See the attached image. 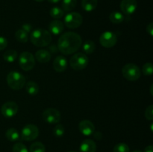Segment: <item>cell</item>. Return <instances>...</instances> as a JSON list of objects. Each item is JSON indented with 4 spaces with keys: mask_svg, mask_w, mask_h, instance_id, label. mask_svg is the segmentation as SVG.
Instances as JSON below:
<instances>
[{
    "mask_svg": "<svg viewBox=\"0 0 153 152\" xmlns=\"http://www.w3.org/2000/svg\"><path fill=\"white\" fill-rule=\"evenodd\" d=\"M82 40L79 34L66 32L61 36L58 41V48L65 55H70L77 52L82 46Z\"/></svg>",
    "mask_w": 153,
    "mask_h": 152,
    "instance_id": "1",
    "label": "cell"
},
{
    "mask_svg": "<svg viewBox=\"0 0 153 152\" xmlns=\"http://www.w3.org/2000/svg\"><path fill=\"white\" fill-rule=\"evenodd\" d=\"M31 42L37 47H45L50 44L52 37L50 32L43 28H36L31 33Z\"/></svg>",
    "mask_w": 153,
    "mask_h": 152,
    "instance_id": "2",
    "label": "cell"
},
{
    "mask_svg": "<svg viewBox=\"0 0 153 152\" xmlns=\"http://www.w3.org/2000/svg\"><path fill=\"white\" fill-rule=\"evenodd\" d=\"M7 83L13 90H19L25 86V77L19 72L12 71L7 74Z\"/></svg>",
    "mask_w": 153,
    "mask_h": 152,
    "instance_id": "3",
    "label": "cell"
},
{
    "mask_svg": "<svg viewBox=\"0 0 153 152\" xmlns=\"http://www.w3.org/2000/svg\"><path fill=\"white\" fill-rule=\"evenodd\" d=\"M123 76L126 80L135 81L140 77V69L134 63H127L122 69Z\"/></svg>",
    "mask_w": 153,
    "mask_h": 152,
    "instance_id": "4",
    "label": "cell"
},
{
    "mask_svg": "<svg viewBox=\"0 0 153 152\" xmlns=\"http://www.w3.org/2000/svg\"><path fill=\"white\" fill-rule=\"evenodd\" d=\"M88 64V58L84 53H76L70 58V65L76 71L83 70Z\"/></svg>",
    "mask_w": 153,
    "mask_h": 152,
    "instance_id": "5",
    "label": "cell"
},
{
    "mask_svg": "<svg viewBox=\"0 0 153 152\" xmlns=\"http://www.w3.org/2000/svg\"><path fill=\"white\" fill-rule=\"evenodd\" d=\"M19 64L22 70L30 71L35 66V58L30 52H23L19 57Z\"/></svg>",
    "mask_w": 153,
    "mask_h": 152,
    "instance_id": "6",
    "label": "cell"
},
{
    "mask_svg": "<svg viewBox=\"0 0 153 152\" xmlns=\"http://www.w3.org/2000/svg\"><path fill=\"white\" fill-rule=\"evenodd\" d=\"M83 18L82 15L77 12H71L67 13L64 17V25L68 28L75 29L82 25Z\"/></svg>",
    "mask_w": 153,
    "mask_h": 152,
    "instance_id": "7",
    "label": "cell"
},
{
    "mask_svg": "<svg viewBox=\"0 0 153 152\" xmlns=\"http://www.w3.org/2000/svg\"><path fill=\"white\" fill-rule=\"evenodd\" d=\"M39 135V129L36 125L28 124L21 131L20 138L25 141H32Z\"/></svg>",
    "mask_w": 153,
    "mask_h": 152,
    "instance_id": "8",
    "label": "cell"
},
{
    "mask_svg": "<svg viewBox=\"0 0 153 152\" xmlns=\"http://www.w3.org/2000/svg\"><path fill=\"white\" fill-rule=\"evenodd\" d=\"M42 117L46 123L58 124L61 121V113L55 108H48L43 112Z\"/></svg>",
    "mask_w": 153,
    "mask_h": 152,
    "instance_id": "9",
    "label": "cell"
},
{
    "mask_svg": "<svg viewBox=\"0 0 153 152\" xmlns=\"http://www.w3.org/2000/svg\"><path fill=\"white\" fill-rule=\"evenodd\" d=\"M117 42V35L112 31H105L100 35V43L103 47L105 48H112L116 45Z\"/></svg>",
    "mask_w": 153,
    "mask_h": 152,
    "instance_id": "10",
    "label": "cell"
},
{
    "mask_svg": "<svg viewBox=\"0 0 153 152\" xmlns=\"http://www.w3.org/2000/svg\"><path fill=\"white\" fill-rule=\"evenodd\" d=\"M1 114L7 119L13 117L18 112V105L14 101H7L4 103L1 109Z\"/></svg>",
    "mask_w": 153,
    "mask_h": 152,
    "instance_id": "11",
    "label": "cell"
},
{
    "mask_svg": "<svg viewBox=\"0 0 153 152\" xmlns=\"http://www.w3.org/2000/svg\"><path fill=\"white\" fill-rule=\"evenodd\" d=\"M137 7L136 0H122L120 3V9L125 14L131 15L135 12Z\"/></svg>",
    "mask_w": 153,
    "mask_h": 152,
    "instance_id": "12",
    "label": "cell"
},
{
    "mask_svg": "<svg viewBox=\"0 0 153 152\" xmlns=\"http://www.w3.org/2000/svg\"><path fill=\"white\" fill-rule=\"evenodd\" d=\"M79 128L80 132L84 136H87V137L93 135V134L95 131V126L93 124V122H91L89 120H83L80 122Z\"/></svg>",
    "mask_w": 153,
    "mask_h": 152,
    "instance_id": "13",
    "label": "cell"
},
{
    "mask_svg": "<svg viewBox=\"0 0 153 152\" xmlns=\"http://www.w3.org/2000/svg\"><path fill=\"white\" fill-rule=\"evenodd\" d=\"M68 63L67 60L64 56H57L53 61L54 69L58 72H64L67 69Z\"/></svg>",
    "mask_w": 153,
    "mask_h": 152,
    "instance_id": "14",
    "label": "cell"
},
{
    "mask_svg": "<svg viewBox=\"0 0 153 152\" xmlns=\"http://www.w3.org/2000/svg\"><path fill=\"white\" fill-rule=\"evenodd\" d=\"M64 23L58 19L52 21L49 25L50 34H54V35H59L64 31Z\"/></svg>",
    "mask_w": 153,
    "mask_h": 152,
    "instance_id": "15",
    "label": "cell"
},
{
    "mask_svg": "<svg viewBox=\"0 0 153 152\" xmlns=\"http://www.w3.org/2000/svg\"><path fill=\"white\" fill-rule=\"evenodd\" d=\"M80 152H96L97 145L92 139H85L80 145Z\"/></svg>",
    "mask_w": 153,
    "mask_h": 152,
    "instance_id": "16",
    "label": "cell"
},
{
    "mask_svg": "<svg viewBox=\"0 0 153 152\" xmlns=\"http://www.w3.org/2000/svg\"><path fill=\"white\" fill-rule=\"evenodd\" d=\"M35 58L38 62L46 63L51 60V54L46 49H40L35 53Z\"/></svg>",
    "mask_w": 153,
    "mask_h": 152,
    "instance_id": "17",
    "label": "cell"
},
{
    "mask_svg": "<svg viewBox=\"0 0 153 152\" xmlns=\"http://www.w3.org/2000/svg\"><path fill=\"white\" fill-rule=\"evenodd\" d=\"M82 7L87 12H91L95 10L98 4V0H82Z\"/></svg>",
    "mask_w": 153,
    "mask_h": 152,
    "instance_id": "18",
    "label": "cell"
},
{
    "mask_svg": "<svg viewBox=\"0 0 153 152\" xmlns=\"http://www.w3.org/2000/svg\"><path fill=\"white\" fill-rule=\"evenodd\" d=\"M25 90L30 95H36L39 92V86L36 82L30 81L25 83Z\"/></svg>",
    "mask_w": 153,
    "mask_h": 152,
    "instance_id": "19",
    "label": "cell"
},
{
    "mask_svg": "<svg viewBox=\"0 0 153 152\" xmlns=\"http://www.w3.org/2000/svg\"><path fill=\"white\" fill-rule=\"evenodd\" d=\"M5 136L6 138L10 142H16L20 138V135H19L18 131L16 128H9L8 130H7L5 133Z\"/></svg>",
    "mask_w": 153,
    "mask_h": 152,
    "instance_id": "20",
    "label": "cell"
},
{
    "mask_svg": "<svg viewBox=\"0 0 153 152\" xmlns=\"http://www.w3.org/2000/svg\"><path fill=\"white\" fill-rule=\"evenodd\" d=\"M110 21L114 24L121 23L124 20V16L122 13L119 11H113L109 15Z\"/></svg>",
    "mask_w": 153,
    "mask_h": 152,
    "instance_id": "21",
    "label": "cell"
},
{
    "mask_svg": "<svg viewBox=\"0 0 153 152\" xmlns=\"http://www.w3.org/2000/svg\"><path fill=\"white\" fill-rule=\"evenodd\" d=\"M3 58L6 62L13 63L16 61L17 58V52L13 49H10V50L6 51L3 55Z\"/></svg>",
    "mask_w": 153,
    "mask_h": 152,
    "instance_id": "22",
    "label": "cell"
},
{
    "mask_svg": "<svg viewBox=\"0 0 153 152\" xmlns=\"http://www.w3.org/2000/svg\"><path fill=\"white\" fill-rule=\"evenodd\" d=\"M15 38L18 42L22 43H25L28 41V33L24 31L22 29H19L15 33Z\"/></svg>",
    "mask_w": 153,
    "mask_h": 152,
    "instance_id": "23",
    "label": "cell"
},
{
    "mask_svg": "<svg viewBox=\"0 0 153 152\" xmlns=\"http://www.w3.org/2000/svg\"><path fill=\"white\" fill-rule=\"evenodd\" d=\"M82 49L86 54H92L96 49L95 43L91 40H87L82 46Z\"/></svg>",
    "mask_w": 153,
    "mask_h": 152,
    "instance_id": "24",
    "label": "cell"
},
{
    "mask_svg": "<svg viewBox=\"0 0 153 152\" xmlns=\"http://www.w3.org/2000/svg\"><path fill=\"white\" fill-rule=\"evenodd\" d=\"M76 3H77V0H63V10L70 11V10H73L76 6Z\"/></svg>",
    "mask_w": 153,
    "mask_h": 152,
    "instance_id": "25",
    "label": "cell"
},
{
    "mask_svg": "<svg viewBox=\"0 0 153 152\" xmlns=\"http://www.w3.org/2000/svg\"><path fill=\"white\" fill-rule=\"evenodd\" d=\"M50 16L55 19H59L64 16V12L63 9L60 8L59 7H53L50 10Z\"/></svg>",
    "mask_w": 153,
    "mask_h": 152,
    "instance_id": "26",
    "label": "cell"
},
{
    "mask_svg": "<svg viewBox=\"0 0 153 152\" xmlns=\"http://www.w3.org/2000/svg\"><path fill=\"white\" fill-rule=\"evenodd\" d=\"M30 152H46L44 145L40 142H35L30 146Z\"/></svg>",
    "mask_w": 153,
    "mask_h": 152,
    "instance_id": "27",
    "label": "cell"
},
{
    "mask_svg": "<svg viewBox=\"0 0 153 152\" xmlns=\"http://www.w3.org/2000/svg\"><path fill=\"white\" fill-rule=\"evenodd\" d=\"M113 152H129V147L126 143H118L114 148Z\"/></svg>",
    "mask_w": 153,
    "mask_h": 152,
    "instance_id": "28",
    "label": "cell"
},
{
    "mask_svg": "<svg viewBox=\"0 0 153 152\" xmlns=\"http://www.w3.org/2000/svg\"><path fill=\"white\" fill-rule=\"evenodd\" d=\"M64 127L61 124H57L53 129V134L56 137H61L64 134Z\"/></svg>",
    "mask_w": 153,
    "mask_h": 152,
    "instance_id": "29",
    "label": "cell"
},
{
    "mask_svg": "<svg viewBox=\"0 0 153 152\" xmlns=\"http://www.w3.org/2000/svg\"><path fill=\"white\" fill-rule=\"evenodd\" d=\"M142 72L146 76L152 75L153 72V67L152 63H146L142 67Z\"/></svg>",
    "mask_w": 153,
    "mask_h": 152,
    "instance_id": "30",
    "label": "cell"
},
{
    "mask_svg": "<svg viewBox=\"0 0 153 152\" xmlns=\"http://www.w3.org/2000/svg\"><path fill=\"white\" fill-rule=\"evenodd\" d=\"M13 152H28L26 146L22 142H17L13 146Z\"/></svg>",
    "mask_w": 153,
    "mask_h": 152,
    "instance_id": "31",
    "label": "cell"
},
{
    "mask_svg": "<svg viewBox=\"0 0 153 152\" xmlns=\"http://www.w3.org/2000/svg\"><path fill=\"white\" fill-rule=\"evenodd\" d=\"M145 117L148 120L152 121L153 119V106L149 105L145 111Z\"/></svg>",
    "mask_w": 153,
    "mask_h": 152,
    "instance_id": "32",
    "label": "cell"
},
{
    "mask_svg": "<svg viewBox=\"0 0 153 152\" xmlns=\"http://www.w3.org/2000/svg\"><path fill=\"white\" fill-rule=\"evenodd\" d=\"M7 46V40L5 37H0V51L5 49Z\"/></svg>",
    "mask_w": 153,
    "mask_h": 152,
    "instance_id": "33",
    "label": "cell"
},
{
    "mask_svg": "<svg viewBox=\"0 0 153 152\" xmlns=\"http://www.w3.org/2000/svg\"><path fill=\"white\" fill-rule=\"evenodd\" d=\"M21 29H22L24 31H25V32L28 33H28H29L30 31H31V26L29 25V24L25 23V24H23V25H22V28H21Z\"/></svg>",
    "mask_w": 153,
    "mask_h": 152,
    "instance_id": "34",
    "label": "cell"
},
{
    "mask_svg": "<svg viewBox=\"0 0 153 152\" xmlns=\"http://www.w3.org/2000/svg\"><path fill=\"white\" fill-rule=\"evenodd\" d=\"M146 31H147V33L150 36L153 35V23L152 22H150V23L147 25V27H146Z\"/></svg>",
    "mask_w": 153,
    "mask_h": 152,
    "instance_id": "35",
    "label": "cell"
},
{
    "mask_svg": "<svg viewBox=\"0 0 153 152\" xmlns=\"http://www.w3.org/2000/svg\"><path fill=\"white\" fill-rule=\"evenodd\" d=\"M93 135H94V137L97 140H100L102 139V134L100 132H98V131H97V132H95V131H94Z\"/></svg>",
    "mask_w": 153,
    "mask_h": 152,
    "instance_id": "36",
    "label": "cell"
},
{
    "mask_svg": "<svg viewBox=\"0 0 153 152\" xmlns=\"http://www.w3.org/2000/svg\"><path fill=\"white\" fill-rule=\"evenodd\" d=\"M144 152H153V146L152 145L145 148Z\"/></svg>",
    "mask_w": 153,
    "mask_h": 152,
    "instance_id": "37",
    "label": "cell"
},
{
    "mask_svg": "<svg viewBox=\"0 0 153 152\" xmlns=\"http://www.w3.org/2000/svg\"><path fill=\"white\" fill-rule=\"evenodd\" d=\"M60 1H61V0H48V1H49V2L53 3V4H55V3L59 2Z\"/></svg>",
    "mask_w": 153,
    "mask_h": 152,
    "instance_id": "38",
    "label": "cell"
},
{
    "mask_svg": "<svg viewBox=\"0 0 153 152\" xmlns=\"http://www.w3.org/2000/svg\"><path fill=\"white\" fill-rule=\"evenodd\" d=\"M152 86H153V85L152 84V85H151V87H150V89H151V95H153V94H152Z\"/></svg>",
    "mask_w": 153,
    "mask_h": 152,
    "instance_id": "39",
    "label": "cell"
},
{
    "mask_svg": "<svg viewBox=\"0 0 153 152\" xmlns=\"http://www.w3.org/2000/svg\"><path fill=\"white\" fill-rule=\"evenodd\" d=\"M36 1H38V2H41V1H43V0H35Z\"/></svg>",
    "mask_w": 153,
    "mask_h": 152,
    "instance_id": "40",
    "label": "cell"
},
{
    "mask_svg": "<svg viewBox=\"0 0 153 152\" xmlns=\"http://www.w3.org/2000/svg\"><path fill=\"white\" fill-rule=\"evenodd\" d=\"M132 152H141V151H139V150H135V151H132Z\"/></svg>",
    "mask_w": 153,
    "mask_h": 152,
    "instance_id": "41",
    "label": "cell"
},
{
    "mask_svg": "<svg viewBox=\"0 0 153 152\" xmlns=\"http://www.w3.org/2000/svg\"><path fill=\"white\" fill-rule=\"evenodd\" d=\"M67 152H75V151H67Z\"/></svg>",
    "mask_w": 153,
    "mask_h": 152,
    "instance_id": "42",
    "label": "cell"
}]
</instances>
